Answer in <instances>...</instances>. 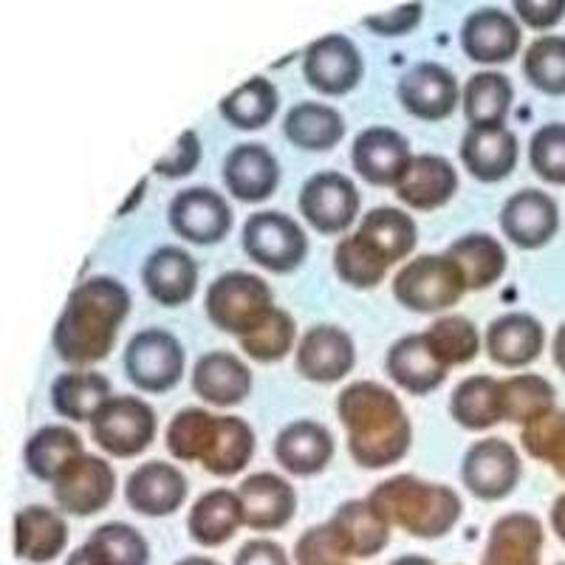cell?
I'll list each match as a JSON object with an SVG mask.
<instances>
[{"label":"cell","mask_w":565,"mask_h":565,"mask_svg":"<svg viewBox=\"0 0 565 565\" xmlns=\"http://www.w3.org/2000/svg\"><path fill=\"white\" fill-rule=\"evenodd\" d=\"M141 282L156 302L175 309L181 302L193 300L199 289V264L181 246H159L141 266Z\"/></svg>","instance_id":"cell-25"},{"label":"cell","mask_w":565,"mask_h":565,"mask_svg":"<svg viewBox=\"0 0 565 565\" xmlns=\"http://www.w3.org/2000/svg\"><path fill=\"white\" fill-rule=\"evenodd\" d=\"M275 458L289 476L315 478L334 458V436L326 424L300 418L277 433Z\"/></svg>","instance_id":"cell-23"},{"label":"cell","mask_w":565,"mask_h":565,"mask_svg":"<svg viewBox=\"0 0 565 565\" xmlns=\"http://www.w3.org/2000/svg\"><path fill=\"white\" fill-rule=\"evenodd\" d=\"M362 63L360 49L345 34H326L302 52V74L306 83L328 97H345L360 85Z\"/></svg>","instance_id":"cell-13"},{"label":"cell","mask_w":565,"mask_h":565,"mask_svg":"<svg viewBox=\"0 0 565 565\" xmlns=\"http://www.w3.org/2000/svg\"><path fill=\"white\" fill-rule=\"evenodd\" d=\"M467 280L458 264L447 252L441 255H418L393 277V295L405 309L416 315H436L461 302Z\"/></svg>","instance_id":"cell-5"},{"label":"cell","mask_w":565,"mask_h":565,"mask_svg":"<svg viewBox=\"0 0 565 565\" xmlns=\"http://www.w3.org/2000/svg\"><path fill=\"white\" fill-rule=\"evenodd\" d=\"M447 255L463 271L467 289L472 291H483L489 286H494L503 277L509 264L503 244L494 235H489V232H469V235H461L458 241H452Z\"/></svg>","instance_id":"cell-35"},{"label":"cell","mask_w":565,"mask_h":565,"mask_svg":"<svg viewBox=\"0 0 565 565\" xmlns=\"http://www.w3.org/2000/svg\"><path fill=\"white\" fill-rule=\"evenodd\" d=\"M297 340V326H295V317L289 315L286 309H271L264 320L257 322L252 331H246L241 337V348L249 360L255 362H280L286 353L295 348Z\"/></svg>","instance_id":"cell-45"},{"label":"cell","mask_w":565,"mask_h":565,"mask_svg":"<svg viewBox=\"0 0 565 565\" xmlns=\"http://www.w3.org/2000/svg\"><path fill=\"white\" fill-rule=\"evenodd\" d=\"M450 416L463 430H489L503 422L501 382L478 373L467 376L450 396Z\"/></svg>","instance_id":"cell-39"},{"label":"cell","mask_w":565,"mask_h":565,"mask_svg":"<svg viewBox=\"0 0 565 565\" xmlns=\"http://www.w3.org/2000/svg\"><path fill=\"white\" fill-rule=\"evenodd\" d=\"M546 548V529L532 512H507L492 523L481 565H540Z\"/></svg>","instance_id":"cell-19"},{"label":"cell","mask_w":565,"mask_h":565,"mask_svg":"<svg viewBox=\"0 0 565 565\" xmlns=\"http://www.w3.org/2000/svg\"><path fill=\"white\" fill-rule=\"evenodd\" d=\"M224 184L232 195L246 204H260L271 199L280 184V164L266 145L244 141L232 148L224 159Z\"/></svg>","instance_id":"cell-24"},{"label":"cell","mask_w":565,"mask_h":565,"mask_svg":"<svg viewBox=\"0 0 565 565\" xmlns=\"http://www.w3.org/2000/svg\"><path fill=\"white\" fill-rule=\"evenodd\" d=\"M280 94L266 77H249L218 103L221 116L241 130H260L275 119Z\"/></svg>","instance_id":"cell-41"},{"label":"cell","mask_w":565,"mask_h":565,"mask_svg":"<svg viewBox=\"0 0 565 565\" xmlns=\"http://www.w3.org/2000/svg\"><path fill=\"white\" fill-rule=\"evenodd\" d=\"M337 416L348 433V452L362 469H387L411 450V416L396 393L380 382L348 385L337 398Z\"/></svg>","instance_id":"cell-1"},{"label":"cell","mask_w":565,"mask_h":565,"mask_svg":"<svg viewBox=\"0 0 565 565\" xmlns=\"http://www.w3.org/2000/svg\"><path fill=\"white\" fill-rule=\"evenodd\" d=\"M302 218L322 235H340L360 215V190L337 170H322L300 186L297 195Z\"/></svg>","instance_id":"cell-11"},{"label":"cell","mask_w":565,"mask_h":565,"mask_svg":"<svg viewBox=\"0 0 565 565\" xmlns=\"http://www.w3.org/2000/svg\"><path fill=\"white\" fill-rule=\"evenodd\" d=\"M501 396L503 422L521 424V427L532 424L543 413L554 411V402H557L552 382L537 376V373H521V376L501 380Z\"/></svg>","instance_id":"cell-44"},{"label":"cell","mask_w":565,"mask_h":565,"mask_svg":"<svg viewBox=\"0 0 565 565\" xmlns=\"http://www.w3.org/2000/svg\"><path fill=\"white\" fill-rule=\"evenodd\" d=\"M282 134L300 150H331L345 136V119L337 108L322 103H297L282 119Z\"/></svg>","instance_id":"cell-37"},{"label":"cell","mask_w":565,"mask_h":565,"mask_svg":"<svg viewBox=\"0 0 565 565\" xmlns=\"http://www.w3.org/2000/svg\"><path fill=\"white\" fill-rule=\"evenodd\" d=\"M201 159V139L195 130H184L179 139L173 141V148L161 156L153 164V173L161 175V179H186L199 168Z\"/></svg>","instance_id":"cell-52"},{"label":"cell","mask_w":565,"mask_h":565,"mask_svg":"<svg viewBox=\"0 0 565 565\" xmlns=\"http://www.w3.org/2000/svg\"><path fill=\"white\" fill-rule=\"evenodd\" d=\"M367 498L391 521V526H398L418 540L447 537L463 514V501L456 489L424 481L411 472L385 478L371 489Z\"/></svg>","instance_id":"cell-3"},{"label":"cell","mask_w":565,"mask_h":565,"mask_svg":"<svg viewBox=\"0 0 565 565\" xmlns=\"http://www.w3.org/2000/svg\"><path fill=\"white\" fill-rule=\"evenodd\" d=\"M168 218L179 238L199 246L221 244L232 230V206L212 186H186L173 195Z\"/></svg>","instance_id":"cell-12"},{"label":"cell","mask_w":565,"mask_h":565,"mask_svg":"<svg viewBox=\"0 0 565 565\" xmlns=\"http://www.w3.org/2000/svg\"><path fill=\"white\" fill-rule=\"evenodd\" d=\"M244 507V526L255 532H280L297 514V492L289 481L275 472H255L238 483Z\"/></svg>","instance_id":"cell-21"},{"label":"cell","mask_w":565,"mask_h":565,"mask_svg":"<svg viewBox=\"0 0 565 565\" xmlns=\"http://www.w3.org/2000/svg\"><path fill=\"white\" fill-rule=\"evenodd\" d=\"M523 74L537 90L548 97L565 94V38L546 34L537 38L523 54Z\"/></svg>","instance_id":"cell-47"},{"label":"cell","mask_w":565,"mask_h":565,"mask_svg":"<svg viewBox=\"0 0 565 565\" xmlns=\"http://www.w3.org/2000/svg\"><path fill=\"white\" fill-rule=\"evenodd\" d=\"M548 521H552L554 534L565 543V492L557 494L552 503V512H548Z\"/></svg>","instance_id":"cell-56"},{"label":"cell","mask_w":565,"mask_h":565,"mask_svg":"<svg viewBox=\"0 0 565 565\" xmlns=\"http://www.w3.org/2000/svg\"><path fill=\"white\" fill-rule=\"evenodd\" d=\"M559 210L557 201L537 186H526L521 193L509 195L501 210V230L514 246L540 249L557 235Z\"/></svg>","instance_id":"cell-20"},{"label":"cell","mask_w":565,"mask_h":565,"mask_svg":"<svg viewBox=\"0 0 565 565\" xmlns=\"http://www.w3.org/2000/svg\"><path fill=\"white\" fill-rule=\"evenodd\" d=\"M175 565H221L218 559L204 557V554H190V557H181Z\"/></svg>","instance_id":"cell-60"},{"label":"cell","mask_w":565,"mask_h":565,"mask_svg":"<svg viewBox=\"0 0 565 565\" xmlns=\"http://www.w3.org/2000/svg\"><path fill=\"white\" fill-rule=\"evenodd\" d=\"M523 478V461L507 438H481L467 450L461 461V481L478 501H503L518 489Z\"/></svg>","instance_id":"cell-9"},{"label":"cell","mask_w":565,"mask_h":565,"mask_svg":"<svg viewBox=\"0 0 565 565\" xmlns=\"http://www.w3.org/2000/svg\"><path fill=\"white\" fill-rule=\"evenodd\" d=\"M532 170L548 184H565V122H548L529 141Z\"/></svg>","instance_id":"cell-51"},{"label":"cell","mask_w":565,"mask_h":565,"mask_svg":"<svg viewBox=\"0 0 565 565\" xmlns=\"http://www.w3.org/2000/svg\"><path fill=\"white\" fill-rule=\"evenodd\" d=\"M97 565H150V543L136 526L122 521L103 523L85 540Z\"/></svg>","instance_id":"cell-43"},{"label":"cell","mask_w":565,"mask_h":565,"mask_svg":"<svg viewBox=\"0 0 565 565\" xmlns=\"http://www.w3.org/2000/svg\"><path fill=\"white\" fill-rule=\"evenodd\" d=\"M244 526V507H241L238 489H210L193 503L186 514V532L193 543L204 548H218L230 543Z\"/></svg>","instance_id":"cell-27"},{"label":"cell","mask_w":565,"mask_h":565,"mask_svg":"<svg viewBox=\"0 0 565 565\" xmlns=\"http://www.w3.org/2000/svg\"><path fill=\"white\" fill-rule=\"evenodd\" d=\"M398 103L416 119L441 122L456 110L461 88L450 68L441 63H416L398 77Z\"/></svg>","instance_id":"cell-16"},{"label":"cell","mask_w":565,"mask_h":565,"mask_svg":"<svg viewBox=\"0 0 565 565\" xmlns=\"http://www.w3.org/2000/svg\"><path fill=\"white\" fill-rule=\"evenodd\" d=\"M427 348L433 351L438 362H441L447 371L458 365H467L478 356L481 351V334H478V326L469 317L452 315V317H438L430 326L422 331Z\"/></svg>","instance_id":"cell-42"},{"label":"cell","mask_w":565,"mask_h":565,"mask_svg":"<svg viewBox=\"0 0 565 565\" xmlns=\"http://www.w3.org/2000/svg\"><path fill=\"white\" fill-rule=\"evenodd\" d=\"M275 309V295L269 282L252 271L232 269L210 282L204 297V311L210 322L226 334L241 337Z\"/></svg>","instance_id":"cell-4"},{"label":"cell","mask_w":565,"mask_h":565,"mask_svg":"<svg viewBox=\"0 0 565 565\" xmlns=\"http://www.w3.org/2000/svg\"><path fill=\"white\" fill-rule=\"evenodd\" d=\"M68 546V521L65 514L43 503L14 512V557L32 565L54 563Z\"/></svg>","instance_id":"cell-22"},{"label":"cell","mask_w":565,"mask_h":565,"mask_svg":"<svg viewBox=\"0 0 565 565\" xmlns=\"http://www.w3.org/2000/svg\"><path fill=\"white\" fill-rule=\"evenodd\" d=\"M353 170L362 175V181L373 186H393L411 170L413 153L407 136L398 134L396 128H385V125H373V128L362 130L353 139Z\"/></svg>","instance_id":"cell-15"},{"label":"cell","mask_w":565,"mask_h":565,"mask_svg":"<svg viewBox=\"0 0 565 565\" xmlns=\"http://www.w3.org/2000/svg\"><path fill=\"white\" fill-rule=\"evenodd\" d=\"M241 244L257 266L277 271V275L295 271L309 252V238H306L302 226L286 212L277 210L252 212L244 224Z\"/></svg>","instance_id":"cell-7"},{"label":"cell","mask_w":565,"mask_h":565,"mask_svg":"<svg viewBox=\"0 0 565 565\" xmlns=\"http://www.w3.org/2000/svg\"><path fill=\"white\" fill-rule=\"evenodd\" d=\"M391 565H438V563H433V559L424 557V554H402V557L393 559Z\"/></svg>","instance_id":"cell-59"},{"label":"cell","mask_w":565,"mask_h":565,"mask_svg":"<svg viewBox=\"0 0 565 565\" xmlns=\"http://www.w3.org/2000/svg\"><path fill=\"white\" fill-rule=\"evenodd\" d=\"M54 503L71 518H90L110 507L116 494V472L105 458L77 456L52 481Z\"/></svg>","instance_id":"cell-10"},{"label":"cell","mask_w":565,"mask_h":565,"mask_svg":"<svg viewBox=\"0 0 565 565\" xmlns=\"http://www.w3.org/2000/svg\"><path fill=\"white\" fill-rule=\"evenodd\" d=\"M331 521L340 526L353 559L380 557L391 543V521L373 507L371 498H353V501L340 503Z\"/></svg>","instance_id":"cell-33"},{"label":"cell","mask_w":565,"mask_h":565,"mask_svg":"<svg viewBox=\"0 0 565 565\" xmlns=\"http://www.w3.org/2000/svg\"><path fill=\"white\" fill-rule=\"evenodd\" d=\"M114 396L110 380L99 371H65L52 385V405L68 422H90L94 413Z\"/></svg>","instance_id":"cell-38"},{"label":"cell","mask_w":565,"mask_h":565,"mask_svg":"<svg viewBox=\"0 0 565 565\" xmlns=\"http://www.w3.org/2000/svg\"><path fill=\"white\" fill-rule=\"evenodd\" d=\"M88 424L99 450L114 458L141 456L156 438L153 407L145 398L128 393L110 396Z\"/></svg>","instance_id":"cell-6"},{"label":"cell","mask_w":565,"mask_h":565,"mask_svg":"<svg viewBox=\"0 0 565 565\" xmlns=\"http://www.w3.org/2000/svg\"><path fill=\"white\" fill-rule=\"evenodd\" d=\"M232 565H291V559L280 543L269 537H255L246 540L244 546L235 552Z\"/></svg>","instance_id":"cell-55"},{"label":"cell","mask_w":565,"mask_h":565,"mask_svg":"<svg viewBox=\"0 0 565 565\" xmlns=\"http://www.w3.org/2000/svg\"><path fill=\"white\" fill-rule=\"evenodd\" d=\"M365 249L380 257L385 266L405 260L416 249L418 230L416 221L398 206H373L362 215V224L353 232Z\"/></svg>","instance_id":"cell-29"},{"label":"cell","mask_w":565,"mask_h":565,"mask_svg":"<svg viewBox=\"0 0 565 565\" xmlns=\"http://www.w3.org/2000/svg\"><path fill=\"white\" fill-rule=\"evenodd\" d=\"M552 351H554V362H557L559 371L565 373V322L557 328V334H554Z\"/></svg>","instance_id":"cell-57"},{"label":"cell","mask_w":565,"mask_h":565,"mask_svg":"<svg viewBox=\"0 0 565 565\" xmlns=\"http://www.w3.org/2000/svg\"><path fill=\"white\" fill-rule=\"evenodd\" d=\"M125 373L145 393L173 391L184 376V345L164 328H145L125 348Z\"/></svg>","instance_id":"cell-8"},{"label":"cell","mask_w":565,"mask_h":565,"mask_svg":"<svg viewBox=\"0 0 565 565\" xmlns=\"http://www.w3.org/2000/svg\"><path fill=\"white\" fill-rule=\"evenodd\" d=\"M186 476L168 461H145L125 483V501L141 518H170L186 501Z\"/></svg>","instance_id":"cell-18"},{"label":"cell","mask_w":565,"mask_h":565,"mask_svg":"<svg viewBox=\"0 0 565 565\" xmlns=\"http://www.w3.org/2000/svg\"><path fill=\"white\" fill-rule=\"evenodd\" d=\"M514 88L503 71H478L463 85V116L469 128H503Z\"/></svg>","instance_id":"cell-36"},{"label":"cell","mask_w":565,"mask_h":565,"mask_svg":"<svg viewBox=\"0 0 565 565\" xmlns=\"http://www.w3.org/2000/svg\"><path fill=\"white\" fill-rule=\"evenodd\" d=\"M518 136L507 128H469L461 139L467 173L483 184L503 181L518 168Z\"/></svg>","instance_id":"cell-28"},{"label":"cell","mask_w":565,"mask_h":565,"mask_svg":"<svg viewBox=\"0 0 565 565\" xmlns=\"http://www.w3.org/2000/svg\"><path fill=\"white\" fill-rule=\"evenodd\" d=\"M334 269L340 280H345L353 289H373L385 280L391 266H385L371 249H365L356 235H345L334 246Z\"/></svg>","instance_id":"cell-49"},{"label":"cell","mask_w":565,"mask_h":565,"mask_svg":"<svg viewBox=\"0 0 565 565\" xmlns=\"http://www.w3.org/2000/svg\"><path fill=\"white\" fill-rule=\"evenodd\" d=\"M458 193V173L450 159L438 153L413 156L411 170L396 184V195L402 204L413 210L430 212L444 206Z\"/></svg>","instance_id":"cell-31"},{"label":"cell","mask_w":565,"mask_h":565,"mask_svg":"<svg viewBox=\"0 0 565 565\" xmlns=\"http://www.w3.org/2000/svg\"><path fill=\"white\" fill-rule=\"evenodd\" d=\"M255 430L241 416H218L201 467L215 478L241 476L255 458Z\"/></svg>","instance_id":"cell-34"},{"label":"cell","mask_w":565,"mask_h":565,"mask_svg":"<svg viewBox=\"0 0 565 565\" xmlns=\"http://www.w3.org/2000/svg\"><path fill=\"white\" fill-rule=\"evenodd\" d=\"M193 391L212 407H235L252 393V371L235 353L210 351L195 362Z\"/></svg>","instance_id":"cell-26"},{"label":"cell","mask_w":565,"mask_h":565,"mask_svg":"<svg viewBox=\"0 0 565 565\" xmlns=\"http://www.w3.org/2000/svg\"><path fill=\"white\" fill-rule=\"evenodd\" d=\"M546 345V328L532 315H503L489 322L487 353L503 367L532 365Z\"/></svg>","instance_id":"cell-32"},{"label":"cell","mask_w":565,"mask_h":565,"mask_svg":"<svg viewBox=\"0 0 565 565\" xmlns=\"http://www.w3.org/2000/svg\"><path fill=\"white\" fill-rule=\"evenodd\" d=\"M65 565H97V559L90 557V552L85 548V543H79V546L68 554Z\"/></svg>","instance_id":"cell-58"},{"label":"cell","mask_w":565,"mask_h":565,"mask_svg":"<svg viewBox=\"0 0 565 565\" xmlns=\"http://www.w3.org/2000/svg\"><path fill=\"white\" fill-rule=\"evenodd\" d=\"M514 14L532 29L557 26L565 14V0H514Z\"/></svg>","instance_id":"cell-54"},{"label":"cell","mask_w":565,"mask_h":565,"mask_svg":"<svg viewBox=\"0 0 565 565\" xmlns=\"http://www.w3.org/2000/svg\"><path fill=\"white\" fill-rule=\"evenodd\" d=\"M351 552L331 518L309 526L295 543V565H351Z\"/></svg>","instance_id":"cell-50"},{"label":"cell","mask_w":565,"mask_h":565,"mask_svg":"<svg viewBox=\"0 0 565 565\" xmlns=\"http://www.w3.org/2000/svg\"><path fill=\"white\" fill-rule=\"evenodd\" d=\"M353 362H356V345H353L351 334L331 322L311 326L297 342V371L302 380L317 382V385H334V382L345 380L353 371Z\"/></svg>","instance_id":"cell-14"},{"label":"cell","mask_w":565,"mask_h":565,"mask_svg":"<svg viewBox=\"0 0 565 565\" xmlns=\"http://www.w3.org/2000/svg\"><path fill=\"white\" fill-rule=\"evenodd\" d=\"M215 422L218 416L204 407H184L173 416V422L168 424V452L179 461H201L212 441V433H215Z\"/></svg>","instance_id":"cell-46"},{"label":"cell","mask_w":565,"mask_h":565,"mask_svg":"<svg viewBox=\"0 0 565 565\" xmlns=\"http://www.w3.org/2000/svg\"><path fill=\"white\" fill-rule=\"evenodd\" d=\"M521 444L523 450L534 458L543 461L557 472V478L565 481V413L563 411H548L532 424L521 427Z\"/></svg>","instance_id":"cell-48"},{"label":"cell","mask_w":565,"mask_h":565,"mask_svg":"<svg viewBox=\"0 0 565 565\" xmlns=\"http://www.w3.org/2000/svg\"><path fill=\"white\" fill-rule=\"evenodd\" d=\"M523 43L521 23L498 7H481L469 12L461 26V45L472 63L503 65L518 57Z\"/></svg>","instance_id":"cell-17"},{"label":"cell","mask_w":565,"mask_h":565,"mask_svg":"<svg viewBox=\"0 0 565 565\" xmlns=\"http://www.w3.org/2000/svg\"><path fill=\"white\" fill-rule=\"evenodd\" d=\"M385 371L402 391L413 396H427L447 380V367L433 356L424 334H405L387 348Z\"/></svg>","instance_id":"cell-30"},{"label":"cell","mask_w":565,"mask_h":565,"mask_svg":"<svg viewBox=\"0 0 565 565\" xmlns=\"http://www.w3.org/2000/svg\"><path fill=\"white\" fill-rule=\"evenodd\" d=\"M424 7L422 3H411V7H396L387 9V12L367 14L362 23H365L367 32L382 34V38H402V34L413 32V29L422 23Z\"/></svg>","instance_id":"cell-53"},{"label":"cell","mask_w":565,"mask_h":565,"mask_svg":"<svg viewBox=\"0 0 565 565\" xmlns=\"http://www.w3.org/2000/svg\"><path fill=\"white\" fill-rule=\"evenodd\" d=\"M554 565H565V563H554Z\"/></svg>","instance_id":"cell-61"},{"label":"cell","mask_w":565,"mask_h":565,"mask_svg":"<svg viewBox=\"0 0 565 565\" xmlns=\"http://www.w3.org/2000/svg\"><path fill=\"white\" fill-rule=\"evenodd\" d=\"M83 452V438L77 436V430L63 427V424H45L23 447V463L38 481L52 483L63 472L65 463H71Z\"/></svg>","instance_id":"cell-40"},{"label":"cell","mask_w":565,"mask_h":565,"mask_svg":"<svg viewBox=\"0 0 565 565\" xmlns=\"http://www.w3.org/2000/svg\"><path fill=\"white\" fill-rule=\"evenodd\" d=\"M130 315V291L116 277L83 280L68 295L54 326V351L74 367L94 365L114 351L116 334Z\"/></svg>","instance_id":"cell-2"}]
</instances>
